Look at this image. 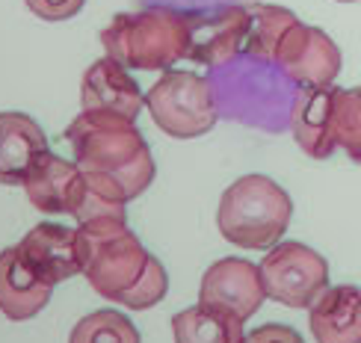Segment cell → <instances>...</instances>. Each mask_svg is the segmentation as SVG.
I'll list each match as a JSON object with an SVG mask.
<instances>
[{
	"label": "cell",
	"mask_w": 361,
	"mask_h": 343,
	"mask_svg": "<svg viewBox=\"0 0 361 343\" xmlns=\"http://www.w3.org/2000/svg\"><path fill=\"white\" fill-rule=\"evenodd\" d=\"M335 104L338 86L299 89L290 107V133L311 160H329L338 151L335 142Z\"/></svg>",
	"instance_id": "7c38bea8"
},
{
	"label": "cell",
	"mask_w": 361,
	"mask_h": 343,
	"mask_svg": "<svg viewBox=\"0 0 361 343\" xmlns=\"http://www.w3.org/2000/svg\"><path fill=\"white\" fill-rule=\"evenodd\" d=\"M175 343H243V320L214 305H190L172 317Z\"/></svg>",
	"instance_id": "e0dca14e"
},
{
	"label": "cell",
	"mask_w": 361,
	"mask_h": 343,
	"mask_svg": "<svg viewBox=\"0 0 361 343\" xmlns=\"http://www.w3.org/2000/svg\"><path fill=\"white\" fill-rule=\"evenodd\" d=\"M24 192L39 213L48 216H74L83 201L86 177L78 163L56 157L54 151L39 154L24 177Z\"/></svg>",
	"instance_id": "30bf717a"
},
{
	"label": "cell",
	"mask_w": 361,
	"mask_h": 343,
	"mask_svg": "<svg viewBox=\"0 0 361 343\" xmlns=\"http://www.w3.org/2000/svg\"><path fill=\"white\" fill-rule=\"evenodd\" d=\"M338 4H355V0H338Z\"/></svg>",
	"instance_id": "603a6c76"
},
{
	"label": "cell",
	"mask_w": 361,
	"mask_h": 343,
	"mask_svg": "<svg viewBox=\"0 0 361 343\" xmlns=\"http://www.w3.org/2000/svg\"><path fill=\"white\" fill-rule=\"evenodd\" d=\"M18 251L39 270L44 281L56 287L59 281L80 275V255H78V228L59 225V222H39L30 228Z\"/></svg>",
	"instance_id": "5bb4252c"
},
{
	"label": "cell",
	"mask_w": 361,
	"mask_h": 343,
	"mask_svg": "<svg viewBox=\"0 0 361 343\" xmlns=\"http://www.w3.org/2000/svg\"><path fill=\"white\" fill-rule=\"evenodd\" d=\"M80 107L83 113H113V116H125L130 122H137V116L145 107V95L125 66L104 56V59H95L83 74Z\"/></svg>",
	"instance_id": "8fae6325"
},
{
	"label": "cell",
	"mask_w": 361,
	"mask_h": 343,
	"mask_svg": "<svg viewBox=\"0 0 361 343\" xmlns=\"http://www.w3.org/2000/svg\"><path fill=\"white\" fill-rule=\"evenodd\" d=\"M78 255L89 287L104 299L130 311H148L166 299V266L128 228V219L101 216L78 222Z\"/></svg>",
	"instance_id": "6da1fadb"
},
{
	"label": "cell",
	"mask_w": 361,
	"mask_h": 343,
	"mask_svg": "<svg viewBox=\"0 0 361 343\" xmlns=\"http://www.w3.org/2000/svg\"><path fill=\"white\" fill-rule=\"evenodd\" d=\"M145 110L154 125L175 139H195L214 130L219 110L210 80L192 71L169 68L145 92Z\"/></svg>",
	"instance_id": "5b68a950"
},
{
	"label": "cell",
	"mask_w": 361,
	"mask_h": 343,
	"mask_svg": "<svg viewBox=\"0 0 361 343\" xmlns=\"http://www.w3.org/2000/svg\"><path fill=\"white\" fill-rule=\"evenodd\" d=\"M293 201L273 177L243 175L222 192L216 225L240 249H273L290 225Z\"/></svg>",
	"instance_id": "277c9868"
},
{
	"label": "cell",
	"mask_w": 361,
	"mask_h": 343,
	"mask_svg": "<svg viewBox=\"0 0 361 343\" xmlns=\"http://www.w3.org/2000/svg\"><path fill=\"white\" fill-rule=\"evenodd\" d=\"M24 4L42 21H68L83 9L86 0H24Z\"/></svg>",
	"instance_id": "44dd1931"
},
{
	"label": "cell",
	"mask_w": 361,
	"mask_h": 343,
	"mask_svg": "<svg viewBox=\"0 0 361 343\" xmlns=\"http://www.w3.org/2000/svg\"><path fill=\"white\" fill-rule=\"evenodd\" d=\"M335 142L361 166V86L341 89L335 104Z\"/></svg>",
	"instance_id": "ffe728a7"
},
{
	"label": "cell",
	"mask_w": 361,
	"mask_h": 343,
	"mask_svg": "<svg viewBox=\"0 0 361 343\" xmlns=\"http://www.w3.org/2000/svg\"><path fill=\"white\" fill-rule=\"evenodd\" d=\"M273 63L288 80L299 83V89L332 86L341 74V51L320 27L296 21L279 42Z\"/></svg>",
	"instance_id": "52a82bcc"
},
{
	"label": "cell",
	"mask_w": 361,
	"mask_h": 343,
	"mask_svg": "<svg viewBox=\"0 0 361 343\" xmlns=\"http://www.w3.org/2000/svg\"><path fill=\"white\" fill-rule=\"evenodd\" d=\"M243 343H305V340L296 329H290V325L267 323V325H258V329L246 332Z\"/></svg>",
	"instance_id": "7402d4cb"
},
{
	"label": "cell",
	"mask_w": 361,
	"mask_h": 343,
	"mask_svg": "<svg viewBox=\"0 0 361 343\" xmlns=\"http://www.w3.org/2000/svg\"><path fill=\"white\" fill-rule=\"evenodd\" d=\"M48 151V137L27 113H0V184L21 187L30 166Z\"/></svg>",
	"instance_id": "9a60e30c"
},
{
	"label": "cell",
	"mask_w": 361,
	"mask_h": 343,
	"mask_svg": "<svg viewBox=\"0 0 361 343\" xmlns=\"http://www.w3.org/2000/svg\"><path fill=\"white\" fill-rule=\"evenodd\" d=\"M264 299L267 293H264L258 263H252L246 258H222L216 263H210L202 275L199 302L228 311V314L240 317L243 323L252 314H258Z\"/></svg>",
	"instance_id": "9c48e42d"
},
{
	"label": "cell",
	"mask_w": 361,
	"mask_h": 343,
	"mask_svg": "<svg viewBox=\"0 0 361 343\" xmlns=\"http://www.w3.org/2000/svg\"><path fill=\"white\" fill-rule=\"evenodd\" d=\"M68 343H142V337L122 311L101 308L78 320L68 335Z\"/></svg>",
	"instance_id": "d6986e66"
},
{
	"label": "cell",
	"mask_w": 361,
	"mask_h": 343,
	"mask_svg": "<svg viewBox=\"0 0 361 343\" xmlns=\"http://www.w3.org/2000/svg\"><path fill=\"white\" fill-rule=\"evenodd\" d=\"M190 21V44L187 59L207 68H216L243 54L246 27H249V6L222 4L214 9L187 12Z\"/></svg>",
	"instance_id": "ba28073f"
},
{
	"label": "cell",
	"mask_w": 361,
	"mask_h": 343,
	"mask_svg": "<svg viewBox=\"0 0 361 343\" xmlns=\"http://www.w3.org/2000/svg\"><path fill=\"white\" fill-rule=\"evenodd\" d=\"M308 325L317 343H361V287H326L308 308Z\"/></svg>",
	"instance_id": "2e32d148"
},
{
	"label": "cell",
	"mask_w": 361,
	"mask_h": 343,
	"mask_svg": "<svg viewBox=\"0 0 361 343\" xmlns=\"http://www.w3.org/2000/svg\"><path fill=\"white\" fill-rule=\"evenodd\" d=\"M299 18L276 4H252L249 6V27H246V42H243V54L252 56L255 63H273L279 42L284 33L296 24Z\"/></svg>",
	"instance_id": "ac0fdd59"
},
{
	"label": "cell",
	"mask_w": 361,
	"mask_h": 343,
	"mask_svg": "<svg viewBox=\"0 0 361 343\" xmlns=\"http://www.w3.org/2000/svg\"><path fill=\"white\" fill-rule=\"evenodd\" d=\"M258 273L267 299L296 311H308L329 287V261L317 249L293 240L267 249Z\"/></svg>",
	"instance_id": "8992f818"
},
{
	"label": "cell",
	"mask_w": 361,
	"mask_h": 343,
	"mask_svg": "<svg viewBox=\"0 0 361 343\" xmlns=\"http://www.w3.org/2000/svg\"><path fill=\"white\" fill-rule=\"evenodd\" d=\"M74 163L104 199L128 204L154 181V157L137 122L113 113H80L66 127Z\"/></svg>",
	"instance_id": "7a4b0ae2"
},
{
	"label": "cell",
	"mask_w": 361,
	"mask_h": 343,
	"mask_svg": "<svg viewBox=\"0 0 361 343\" xmlns=\"http://www.w3.org/2000/svg\"><path fill=\"white\" fill-rule=\"evenodd\" d=\"M54 285L39 275L18 246L0 251V314L6 320H33L51 302Z\"/></svg>",
	"instance_id": "4fadbf2b"
},
{
	"label": "cell",
	"mask_w": 361,
	"mask_h": 343,
	"mask_svg": "<svg viewBox=\"0 0 361 343\" xmlns=\"http://www.w3.org/2000/svg\"><path fill=\"white\" fill-rule=\"evenodd\" d=\"M101 44L104 54L128 71H169L178 59L187 56V12L172 6L118 12L101 30Z\"/></svg>",
	"instance_id": "3957f363"
}]
</instances>
